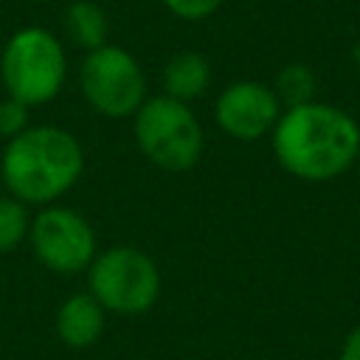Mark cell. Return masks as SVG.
I'll return each instance as SVG.
<instances>
[{"label":"cell","instance_id":"14","mask_svg":"<svg viewBox=\"0 0 360 360\" xmlns=\"http://www.w3.org/2000/svg\"><path fill=\"white\" fill-rule=\"evenodd\" d=\"M22 129H28V107L8 96L6 101H0V135L11 141Z\"/></svg>","mask_w":360,"mask_h":360},{"label":"cell","instance_id":"8","mask_svg":"<svg viewBox=\"0 0 360 360\" xmlns=\"http://www.w3.org/2000/svg\"><path fill=\"white\" fill-rule=\"evenodd\" d=\"M281 110L284 107L270 84L242 79L219 93L214 104V118L219 129L233 141H259L273 132Z\"/></svg>","mask_w":360,"mask_h":360},{"label":"cell","instance_id":"1","mask_svg":"<svg viewBox=\"0 0 360 360\" xmlns=\"http://www.w3.org/2000/svg\"><path fill=\"white\" fill-rule=\"evenodd\" d=\"M270 143L287 174L304 183H329L354 169L360 124L335 104L307 101L281 110Z\"/></svg>","mask_w":360,"mask_h":360},{"label":"cell","instance_id":"10","mask_svg":"<svg viewBox=\"0 0 360 360\" xmlns=\"http://www.w3.org/2000/svg\"><path fill=\"white\" fill-rule=\"evenodd\" d=\"M211 84V65L202 53L197 51H183V53H174L166 68H163V87L169 98H177V101H191L197 96H202Z\"/></svg>","mask_w":360,"mask_h":360},{"label":"cell","instance_id":"6","mask_svg":"<svg viewBox=\"0 0 360 360\" xmlns=\"http://www.w3.org/2000/svg\"><path fill=\"white\" fill-rule=\"evenodd\" d=\"M79 87L87 104L107 118L135 115L146 101V76L138 59L118 45L87 51L79 68Z\"/></svg>","mask_w":360,"mask_h":360},{"label":"cell","instance_id":"17","mask_svg":"<svg viewBox=\"0 0 360 360\" xmlns=\"http://www.w3.org/2000/svg\"><path fill=\"white\" fill-rule=\"evenodd\" d=\"M354 65H357V70H360V45L354 48Z\"/></svg>","mask_w":360,"mask_h":360},{"label":"cell","instance_id":"16","mask_svg":"<svg viewBox=\"0 0 360 360\" xmlns=\"http://www.w3.org/2000/svg\"><path fill=\"white\" fill-rule=\"evenodd\" d=\"M338 360H360V323L346 335V340H343V346H340Z\"/></svg>","mask_w":360,"mask_h":360},{"label":"cell","instance_id":"18","mask_svg":"<svg viewBox=\"0 0 360 360\" xmlns=\"http://www.w3.org/2000/svg\"><path fill=\"white\" fill-rule=\"evenodd\" d=\"M354 169H357V174H360V152H357V163H354Z\"/></svg>","mask_w":360,"mask_h":360},{"label":"cell","instance_id":"3","mask_svg":"<svg viewBox=\"0 0 360 360\" xmlns=\"http://www.w3.org/2000/svg\"><path fill=\"white\" fill-rule=\"evenodd\" d=\"M0 76L11 98L25 107L48 104L59 96L68 76L65 45L56 34L28 25L11 34L0 56Z\"/></svg>","mask_w":360,"mask_h":360},{"label":"cell","instance_id":"9","mask_svg":"<svg viewBox=\"0 0 360 360\" xmlns=\"http://www.w3.org/2000/svg\"><path fill=\"white\" fill-rule=\"evenodd\" d=\"M104 307L90 292H76L62 301L56 312V335L70 349L93 346L104 332Z\"/></svg>","mask_w":360,"mask_h":360},{"label":"cell","instance_id":"12","mask_svg":"<svg viewBox=\"0 0 360 360\" xmlns=\"http://www.w3.org/2000/svg\"><path fill=\"white\" fill-rule=\"evenodd\" d=\"M281 107H298L307 101H315V73L309 65L301 62H290L276 73V84H273Z\"/></svg>","mask_w":360,"mask_h":360},{"label":"cell","instance_id":"11","mask_svg":"<svg viewBox=\"0 0 360 360\" xmlns=\"http://www.w3.org/2000/svg\"><path fill=\"white\" fill-rule=\"evenodd\" d=\"M65 31L73 39V45L84 51H96L107 45V14L98 3L76 0L65 8Z\"/></svg>","mask_w":360,"mask_h":360},{"label":"cell","instance_id":"15","mask_svg":"<svg viewBox=\"0 0 360 360\" xmlns=\"http://www.w3.org/2000/svg\"><path fill=\"white\" fill-rule=\"evenodd\" d=\"M225 0H163V6L180 20H205L219 11Z\"/></svg>","mask_w":360,"mask_h":360},{"label":"cell","instance_id":"7","mask_svg":"<svg viewBox=\"0 0 360 360\" xmlns=\"http://www.w3.org/2000/svg\"><path fill=\"white\" fill-rule=\"evenodd\" d=\"M28 239L34 256L53 273H79L96 259L93 225L65 205H45L31 219Z\"/></svg>","mask_w":360,"mask_h":360},{"label":"cell","instance_id":"13","mask_svg":"<svg viewBox=\"0 0 360 360\" xmlns=\"http://www.w3.org/2000/svg\"><path fill=\"white\" fill-rule=\"evenodd\" d=\"M31 231V217L25 202L17 197H0V253H11L22 245Z\"/></svg>","mask_w":360,"mask_h":360},{"label":"cell","instance_id":"4","mask_svg":"<svg viewBox=\"0 0 360 360\" xmlns=\"http://www.w3.org/2000/svg\"><path fill=\"white\" fill-rule=\"evenodd\" d=\"M135 143L149 163L166 172H186L202 158V127L186 101L155 96L135 112Z\"/></svg>","mask_w":360,"mask_h":360},{"label":"cell","instance_id":"5","mask_svg":"<svg viewBox=\"0 0 360 360\" xmlns=\"http://www.w3.org/2000/svg\"><path fill=\"white\" fill-rule=\"evenodd\" d=\"M90 295L115 315H141L160 298V270L149 253L115 245L90 262Z\"/></svg>","mask_w":360,"mask_h":360},{"label":"cell","instance_id":"2","mask_svg":"<svg viewBox=\"0 0 360 360\" xmlns=\"http://www.w3.org/2000/svg\"><path fill=\"white\" fill-rule=\"evenodd\" d=\"M84 169L79 141L53 124L28 127L14 135L0 158V174L11 197L25 205H45L70 191Z\"/></svg>","mask_w":360,"mask_h":360}]
</instances>
